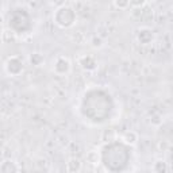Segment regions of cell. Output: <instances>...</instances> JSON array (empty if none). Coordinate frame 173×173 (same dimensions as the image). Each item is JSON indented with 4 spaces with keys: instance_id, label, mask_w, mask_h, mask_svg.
Listing matches in <instances>:
<instances>
[{
    "instance_id": "6da1fadb",
    "label": "cell",
    "mask_w": 173,
    "mask_h": 173,
    "mask_svg": "<svg viewBox=\"0 0 173 173\" xmlns=\"http://www.w3.org/2000/svg\"><path fill=\"white\" fill-rule=\"evenodd\" d=\"M2 173H18V168L14 164V161L7 160L2 164Z\"/></svg>"
}]
</instances>
